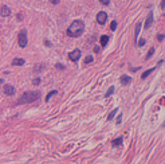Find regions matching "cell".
<instances>
[{
    "instance_id": "8992f818",
    "label": "cell",
    "mask_w": 165,
    "mask_h": 164,
    "mask_svg": "<svg viewBox=\"0 0 165 164\" xmlns=\"http://www.w3.org/2000/svg\"><path fill=\"white\" fill-rule=\"evenodd\" d=\"M0 15L4 16V18L5 16H10V15H11V10L7 5H2V7H0Z\"/></svg>"
},
{
    "instance_id": "d6986e66",
    "label": "cell",
    "mask_w": 165,
    "mask_h": 164,
    "mask_svg": "<svg viewBox=\"0 0 165 164\" xmlns=\"http://www.w3.org/2000/svg\"><path fill=\"white\" fill-rule=\"evenodd\" d=\"M153 53H154V49L152 47L150 50H149V53H148V55H146V59H148V58H150V57L153 55Z\"/></svg>"
},
{
    "instance_id": "603a6c76",
    "label": "cell",
    "mask_w": 165,
    "mask_h": 164,
    "mask_svg": "<svg viewBox=\"0 0 165 164\" xmlns=\"http://www.w3.org/2000/svg\"><path fill=\"white\" fill-rule=\"evenodd\" d=\"M145 44V39H140V42H138V46H144Z\"/></svg>"
},
{
    "instance_id": "ba28073f",
    "label": "cell",
    "mask_w": 165,
    "mask_h": 164,
    "mask_svg": "<svg viewBox=\"0 0 165 164\" xmlns=\"http://www.w3.org/2000/svg\"><path fill=\"white\" fill-rule=\"evenodd\" d=\"M152 23H153V12L150 11L148 15V18H146V20H145V28H149L152 26Z\"/></svg>"
},
{
    "instance_id": "cb8c5ba5",
    "label": "cell",
    "mask_w": 165,
    "mask_h": 164,
    "mask_svg": "<svg viewBox=\"0 0 165 164\" xmlns=\"http://www.w3.org/2000/svg\"><path fill=\"white\" fill-rule=\"evenodd\" d=\"M50 3H52V4H58V3H59V0H50Z\"/></svg>"
},
{
    "instance_id": "30bf717a",
    "label": "cell",
    "mask_w": 165,
    "mask_h": 164,
    "mask_svg": "<svg viewBox=\"0 0 165 164\" xmlns=\"http://www.w3.org/2000/svg\"><path fill=\"white\" fill-rule=\"evenodd\" d=\"M12 65L13 66H22V65H24V59H22V58H15L12 61Z\"/></svg>"
},
{
    "instance_id": "484cf974",
    "label": "cell",
    "mask_w": 165,
    "mask_h": 164,
    "mask_svg": "<svg viewBox=\"0 0 165 164\" xmlns=\"http://www.w3.org/2000/svg\"><path fill=\"white\" fill-rule=\"evenodd\" d=\"M94 53H99V47H97V46H95V47H94Z\"/></svg>"
},
{
    "instance_id": "4fadbf2b",
    "label": "cell",
    "mask_w": 165,
    "mask_h": 164,
    "mask_svg": "<svg viewBox=\"0 0 165 164\" xmlns=\"http://www.w3.org/2000/svg\"><path fill=\"white\" fill-rule=\"evenodd\" d=\"M140 28H141V23H137V26H136V32H134V41H137V36H138V32H140Z\"/></svg>"
},
{
    "instance_id": "d4e9b609",
    "label": "cell",
    "mask_w": 165,
    "mask_h": 164,
    "mask_svg": "<svg viewBox=\"0 0 165 164\" xmlns=\"http://www.w3.org/2000/svg\"><path fill=\"white\" fill-rule=\"evenodd\" d=\"M157 39H159V41H162V39H164V35H162V34H160L159 36H157Z\"/></svg>"
},
{
    "instance_id": "9a60e30c",
    "label": "cell",
    "mask_w": 165,
    "mask_h": 164,
    "mask_svg": "<svg viewBox=\"0 0 165 164\" xmlns=\"http://www.w3.org/2000/svg\"><path fill=\"white\" fill-rule=\"evenodd\" d=\"M57 94V90H52V91H50L49 94H47V97H46V101H50V98L52 97V96H55Z\"/></svg>"
},
{
    "instance_id": "6da1fadb",
    "label": "cell",
    "mask_w": 165,
    "mask_h": 164,
    "mask_svg": "<svg viewBox=\"0 0 165 164\" xmlns=\"http://www.w3.org/2000/svg\"><path fill=\"white\" fill-rule=\"evenodd\" d=\"M85 30V23L82 20H74L67 28V35L70 38H78L81 36Z\"/></svg>"
},
{
    "instance_id": "5b68a950",
    "label": "cell",
    "mask_w": 165,
    "mask_h": 164,
    "mask_svg": "<svg viewBox=\"0 0 165 164\" xmlns=\"http://www.w3.org/2000/svg\"><path fill=\"white\" fill-rule=\"evenodd\" d=\"M79 58H81V51H79V50H74V51H71V53H68V59H70V61L77 62Z\"/></svg>"
},
{
    "instance_id": "277c9868",
    "label": "cell",
    "mask_w": 165,
    "mask_h": 164,
    "mask_svg": "<svg viewBox=\"0 0 165 164\" xmlns=\"http://www.w3.org/2000/svg\"><path fill=\"white\" fill-rule=\"evenodd\" d=\"M106 20H107V14H106V12L101 11V12L97 14V22L99 23V24H105Z\"/></svg>"
},
{
    "instance_id": "4316f807",
    "label": "cell",
    "mask_w": 165,
    "mask_h": 164,
    "mask_svg": "<svg viewBox=\"0 0 165 164\" xmlns=\"http://www.w3.org/2000/svg\"><path fill=\"white\" fill-rule=\"evenodd\" d=\"M161 8H165V0H162V2H161Z\"/></svg>"
},
{
    "instance_id": "9c48e42d",
    "label": "cell",
    "mask_w": 165,
    "mask_h": 164,
    "mask_svg": "<svg viewBox=\"0 0 165 164\" xmlns=\"http://www.w3.org/2000/svg\"><path fill=\"white\" fill-rule=\"evenodd\" d=\"M130 82H132V78L129 75H122L121 77V83L122 85H129Z\"/></svg>"
},
{
    "instance_id": "3957f363",
    "label": "cell",
    "mask_w": 165,
    "mask_h": 164,
    "mask_svg": "<svg viewBox=\"0 0 165 164\" xmlns=\"http://www.w3.org/2000/svg\"><path fill=\"white\" fill-rule=\"evenodd\" d=\"M18 43H19V46H20L22 49L27 46V32H26V30H22L20 32H19V36H18Z\"/></svg>"
},
{
    "instance_id": "5bb4252c",
    "label": "cell",
    "mask_w": 165,
    "mask_h": 164,
    "mask_svg": "<svg viewBox=\"0 0 165 164\" xmlns=\"http://www.w3.org/2000/svg\"><path fill=\"white\" fill-rule=\"evenodd\" d=\"M153 70H154V67H153V69H149V70H146V71H145V73H144L142 75H141V78H142V80H145V78H146V77H148L149 74H150V73L153 71Z\"/></svg>"
},
{
    "instance_id": "44dd1931",
    "label": "cell",
    "mask_w": 165,
    "mask_h": 164,
    "mask_svg": "<svg viewBox=\"0 0 165 164\" xmlns=\"http://www.w3.org/2000/svg\"><path fill=\"white\" fill-rule=\"evenodd\" d=\"M99 3L104 4V5H107V4L110 3V0H99Z\"/></svg>"
},
{
    "instance_id": "7a4b0ae2",
    "label": "cell",
    "mask_w": 165,
    "mask_h": 164,
    "mask_svg": "<svg viewBox=\"0 0 165 164\" xmlns=\"http://www.w3.org/2000/svg\"><path fill=\"white\" fill-rule=\"evenodd\" d=\"M39 97H40V93H39V91H26L24 94H23V96L16 101V105L34 102V101H36Z\"/></svg>"
},
{
    "instance_id": "ac0fdd59",
    "label": "cell",
    "mask_w": 165,
    "mask_h": 164,
    "mask_svg": "<svg viewBox=\"0 0 165 164\" xmlns=\"http://www.w3.org/2000/svg\"><path fill=\"white\" fill-rule=\"evenodd\" d=\"M90 62H93V57L91 55H87L85 58V63H90Z\"/></svg>"
},
{
    "instance_id": "ffe728a7",
    "label": "cell",
    "mask_w": 165,
    "mask_h": 164,
    "mask_svg": "<svg viewBox=\"0 0 165 164\" xmlns=\"http://www.w3.org/2000/svg\"><path fill=\"white\" fill-rule=\"evenodd\" d=\"M110 28L114 31V30L117 28V22H112V24H110Z\"/></svg>"
},
{
    "instance_id": "7c38bea8",
    "label": "cell",
    "mask_w": 165,
    "mask_h": 164,
    "mask_svg": "<svg viewBox=\"0 0 165 164\" xmlns=\"http://www.w3.org/2000/svg\"><path fill=\"white\" fill-rule=\"evenodd\" d=\"M113 147H117V145H121L122 144V137H118V139H115V140H113Z\"/></svg>"
},
{
    "instance_id": "7402d4cb",
    "label": "cell",
    "mask_w": 165,
    "mask_h": 164,
    "mask_svg": "<svg viewBox=\"0 0 165 164\" xmlns=\"http://www.w3.org/2000/svg\"><path fill=\"white\" fill-rule=\"evenodd\" d=\"M40 83V78H35L34 80V85H39Z\"/></svg>"
},
{
    "instance_id": "e0dca14e",
    "label": "cell",
    "mask_w": 165,
    "mask_h": 164,
    "mask_svg": "<svg viewBox=\"0 0 165 164\" xmlns=\"http://www.w3.org/2000/svg\"><path fill=\"white\" fill-rule=\"evenodd\" d=\"M113 91H114V88H113V86H112V88H109V90L106 91V94H105V96H106V97L112 96V93H113Z\"/></svg>"
},
{
    "instance_id": "8fae6325",
    "label": "cell",
    "mask_w": 165,
    "mask_h": 164,
    "mask_svg": "<svg viewBox=\"0 0 165 164\" xmlns=\"http://www.w3.org/2000/svg\"><path fill=\"white\" fill-rule=\"evenodd\" d=\"M99 42H101V46H102V47H105V46L107 44V42H109V36H107V35H102L101 39H99Z\"/></svg>"
},
{
    "instance_id": "52a82bcc",
    "label": "cell",
    "mask_w": 165,
    "mask_h": 164,
    "mask_svg": "<svg viewBox=\"0 0 165 164\" xmlns=\"http://www.w3.org/2000/svg\"><path fill=\"white\" fill-rule=\"evenodd\" d=\"M4 94H7V96L15 94V88L11 86V85H4Z\"/></svg>"
},
{
    "instance_id": "2e32d148",
    "label": "cell",
    "mask_w": 165,
    "mask_h": 164,
    "mask_svg": "<svg viewBox=\"0 0 165 164\" xmlns=\"http://www.w3.org/2000/svg\"><path fill=\"white\" fill-rule=\"evenodd\" d=\"M117 112H118V109H114V110H113L112 113H110V114L107 116V120H112V119H113V117H114V114H115Z\"/></svg>"
}]
</instances>
